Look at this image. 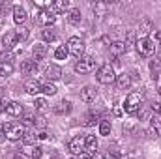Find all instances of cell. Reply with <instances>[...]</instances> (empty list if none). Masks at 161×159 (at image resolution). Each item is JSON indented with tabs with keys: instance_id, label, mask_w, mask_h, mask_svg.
<instances>
[{
	"instance_id": "33",
	"label": "cell",
	"mask_w": 161,
	"mask_h": 159,
	"mask_svg": "<svg viewBox=\"0 0 161 159\" xmlns=\"http://www.w3.org/2000/svg\"><path fill=\"white\" fill-rule=\"evenodd\" d=\"M34 107H36L38 111H45V109H47V101H45L43 97H36V101H34Z\"/></svg>"
},
{
	"instance_id": "4",
	"label": "cell",
	"mask_w": 161,
	"mask_h": 159,
	"mask_svg": "<svg viewBox=\"0 0 161 159\" xmlns=\"http://www.w3.org/2000/svg\"><path fill=\"white\" fill-rule=\"evenodd\" d=\"M68 52L73 54L75 58H82V52H84V41L80 40L79 36H71L68 40Z\"/></svg>"
},
{
	"instance_id": "47",
	"label": "cell",
	"mask_w": 161,
	"mask_h": 159,
	"mask_svg": "<svg viewBox=\"0 0 161 159\" xmlns=\"http://www.w3.org/2000/svg\"><path fill=\"white\" fill-rule=\"evenodd\" d=\"M158 92H159V96H161V86H159V88H158Z\"/></svg>"
},
{
	"instance_id": "32",
	"label": "cell",
	"mask_w": 161,
	"mask_h": 159,
	"mask_svg": "<svg viewBox=\"0 0 161 159\" xmlns=\"http://www.w3.org/2000/svg\"><path fill=\"white\" fill-rule=\"evenodd\" d=\"M17 41H25V40H28V28H25V26H21L17 32Z\"/></svg>"
},
{
	"instance_id": "35",
	"label": "cell",
	"mask_w": 161,
	"mask_h": 159,
	"mask_svg": "<svg viewBox=\"0 0 161 159\" xmlns=\"http://www.w3.org/2000/svg\"><path fill=\"white\" fill-rule=\"evenodd\" d=\"M34 125L43 129V127H47V120L43 118V116H36V122H34Z\"/></svg>"
},
{
	"instance_id": "46",
	"label": "cell",
	"mask_w": 161,
	"mask_h": 159,
	"mask_svg": "<svg viewBox=\"0 0 161 159\" xmlns=\"http://www.w3.org/2000/svg\"><path fill=\"white\" fill-rule=\"evenodd\" d=\"M2 90H4V88H2V86H0V99H2Z\"/></svg>"
},
{
	"instance_id": "34",
	"label": "cell",
	"mask_w": 161,
	"mask_h": 159,
	"mask_svg": "<svg viewBox=\"0 0 161 159\" xmlns=\"http://www.w3.org/2000/svg\"><path fill=\"white\" fill-rule=\"evenodd\" d=\"M41 154H43V148L41 146H34L32 148V159H40Z\"/></svg>"
},
{
	"instance_id": "44",
	"label": "cell",
	"mask_w": 161,
	"mask_h": 159,
	"mask_svg": "<svg viewBox=\"0 0 161 159\" xmlns=\"http://www.w3.org/2000/svg\"><path fill=\"white\" fill-rule=\"evenodd\" d=\"M92 159H105V157H103V156H101V154H97V152H96V154H94V156H92Z\"/></svg>"
},
{
	"instance_id": "27",
	"label": "cell",
	"mask_w": 161,
	"mask_h": 159,
	"mask_svg": "<svg viewBox=\"0 0 161 159\" xmlns=\"http://www.w3.org/2000/svg\"><path fill=\"white\" fill-rule=\"evenodd\" d=\"M41 92H43L45 96H54L58 90H56V86H54L53 82H47V84H41Z\"/></svg>"
},
{
	"instance_id": "29",
	"label": "cell",
	"mask_w": 161,
	"mask_h": 159,
	"mask_svg": "<svg viewBox=\"0 0 161 159\" xmlns=\"http://www.w3.org/2000/svg\"><path fill=\"white\" fill-rule=\"evenodd\" d=\"M13 58H15V54H13L11 51H4V52H0V64H11Z\"/></svg>"
},
{
	"instance_id": "36",
	"label": "cell",
	"mask_w": 161,
	"mask_h": 159,
	"mask_svg": "<svg viewBox=\"0 0 161 159\" xmlns=\"http://www.w3.org/2000/svg\"><path fill=\"white\" fill-rule=\"evenodd\" d=\"M34 122H36V118H34L32 114H25V118H23V125L26 127V125H32Z\"/></svg>"
},
{
	"instance_id": "7",
	"label": "cell",
	"mask_w": 161,
	"mask_h": 159,
	"mask_svg": "<svg viewBox=\"0 0 161 159\" xmlns=\"http://www.w3.org/2000/svg\"><path fill=\"white\" fill-rule=\"evenodd\" d=\"M54 21H56V15H54L49 8H41L40 11H38V15H36V23L43 25L45 28H47V26H51Z\"/></svg>"
},
{
	"instance_id": "48",
	"label": "cell",
	"mask_w": 161,
	"mask_h": 159,
	"mask_svg": "<svg viewBox=\"0 0 161 159\" xmlns=\"http://www.w3.org/2000/svg\"><path fill=\"white\" fill-rule=\"evenodd\" d=\"M71 159H75V157H71Z\"/></svg>"
},
{
	"instance_id": "6",
	"label": "cell",
	"mask_w": 161,
	"mask_h": 159,
	"mask_svg": "<svg viewBox=\"0 0 161 159\" xmlns=\"http://www.w3.org/2000/svg\"><path fill=\"white\" fill-rule=\"evenodd\" d=\"M94 69H96V60H94V56H82L79 62L75 64V71L80 73V75L90 73V71H94Z\"/></svg>"
},
{
	"instance_id": "3",
	"label": "cell",
	"mask_w": 161,
	"mask_h": 159,
	"mask_svg": "<svg viewBox=\"0 0 161 159\" xmlns=\"http://www.w3.org/2000/svg\"><path fill=\"white\" fill-rule=\"evenodd\" d=\"M96 79H97V82H101V84H111V82L116 80V73H114V69H113L111 64H103V66L97 69Z\"/></svg>"
},
{
	"instance_id": "18",
	"label": "cell",
	"mask_w": 161,
	"mask_h": 159,
	"mask_svg": "<svg viewBox=\"0 0 161 159\" xmlns=\"http://www.w3.org/2000/svg\"><path fill=\"white\" fill-rule=\"evenodd\" d=\"M68 6H69L68 0H56V2H53V4L49 6V9L56 15V13H60V11H68Z\"/></svg>"
},
{
	"instance_id": "8",
	"label": "cell",
	"mask_w": 161,
	"mask_h": 159,
	"mask_svg": "<svg viewBox=\"0 0 161 159\" xmlns=\"http://www.w3.org/2000/svg\"><path fill=\"white\" fill-rule=\"evenodd\" d=\"M68 148H69V152L73 154V156H79L84 152V139L82 137H73L69 142H68Z\"/></svg>"
},
{
	"instance_id": "23",
	"label": "cell",
	"mask_w": 161,
	"mask_h": 159,
	"mask_svg": "<svg viewBox=\"0 0 161 159\" xmlns=\"http://www.w3.org/2000/svg\"><path fill=\"white\" fill-rule=\"evenodd\" d=\"M125 51H127V43L125 41H113L111 43V52L113 54L118 56V54H124Z\"/></svg>"
},
{
	"instance_id": "39",
	"label": "cell",
	"mask_w": 161,
	"mask_h": 159,
	"mask_svg": "<svg viewBox=\"0 0 161 159\" xmlns=\"http://www.w3.org/2000/svg\"><path fill=\"white\" fill-rule=\"evenodd\" d=\"M77 159H92V156H90L88 152H82V154H79V156H77Z\"/></svg>"
},
{
	"instance_id": "20",
	"label": "cell",
	"mask_w": 161,
	"mask_h": 159,
	"mask_svg": "<svg viewBox=\"0 0 161 159\" xmlns=\"http://www.w3.org/2000/svg\"><path fill=\"white\" fill-rule=\"evenodd\" d=\"M66 17H68V23L69 25H79L80 23V11L77 8H71L66 11Z\"/></svg>"
},
{
	"instance_id": "25",
	"label": "cell",
	"mask_w": 161,
	"mask_h": 159,
	"mask_svg": "<svg viewBox=\"0 0 161 159\" xmlns=\"http://www.w3.org/2000/svg\"><path fill=\"white\" fill-rule=\"evenodd\" d=\"M99 135H103V137L111 135V122L109 120H101L99 122Z\"/></svg>"
},
{
	"instance_id": "38",
	"label": "cell",
	"mask_w": 161,
	"mask_h": 159,
	"mask_svg": "<svg viewBox=\"0 0 161 159\" xmlns=\"http://www.w3.org/2000/svg\"><path fill=\"white\" fill-rule=\"evenodd\" d=\"M96 120H97V116L90 114V116H88V120H86V125H94V123H96Z\"/></svg>"
},
{
	"instance_id": "22",
	"label": "cell",
	"mask_w": 161,
	"mask_h": 159,
	"mask_svg": "<svg viewBox=\"0 0 161 159\" xmlns=\"http://www.w3.org/2000/svg\"><path fill=\"white\" fill-rule=\"evenodd\" d=\"M84 150L96 154V150H97V139H96V135H88L84 139Z\"/></svg>"
},
{
	"instance_id": "10",
	"label": "cell",
	"mask_w": 161,
	"mask_h": 159,
	"mask_svg": "<svg viewBox=\"0 0 161 159\" xmlns=\"http://www.w3.org/2000/svg\"><path fill=\"white\" fill-rule=\"evenodd\" d=\"M26 19H28L26 9L23 6H13V21H15V25H25Z\"/></svg>"
},
{
	"instance_id": "17",
	"label": "cell",
	"mask_w": 161,
	"mask_h": 159,
	"mask_svg": "<svg viewBox=\"0 0 161 159\" xmlns=\"http://www.w3.org/2000/svg\"><path fill=\"white\" fill-rule=\"evenodd\" d=\"M25 92L30 94V96H38L41 92V82H38V80H28L25 84Z\"/></svg>"
},
{
	"instance_id": "28",
	"label": "cell",
	"mask_w": 161,
	"mask_h": 159,
	"mask_svg": "<svg viewBox=\"0 0 161 159\" xmlns=\"http://www.w3.org/2000/svg\"><path fill=\"white\" fill-rule=\"evenodd\" d=\"M36 140H38V135L36 133H28L26 131V135L23 137V144L25 146H32V144H36Z\"/></svg>"
},
{
	"instance_id": "40",
	"label": "cell",
	"mask_w": 161,
	"mask_h": 159,
	"mask_svg": "<svg viewBox=\"0 0 161 159\" xmlns=\"http://www.w3.org/2000/svg\"><path fill=\"white\" fill-rule=\"evenodd\" d=\"M154 36H156V41L161 45V30H154Z\"/></svg>"
},
{
	"instance_id": "12",
	"label": "cell",
	"mask_w": 161,
	"mask_h": 159,
	"mask_svg": "<svg viewBox=\"0 0 161 159\" xmlns=\"http://www.w3.org/2000/svg\"><path fill=\"white\" fill-rule=\"evenodd\" d=\"M2 45H4V51H11L17 45V34L15 32H6L2 36Z\"/></svg>"
},
{
	"instance_id": "37",
	"label": "cell",
	"mask_w": 161,
	"mask_h": 159,
	"mask_svg": "<svg viewBox=\"0 0 161 159\" xmlns=\"http://www.w3.org/2000/svg\"><path fill=\"white\" fill-rule=\"evenodd\" d=\"M9 8H11V4H9V2H0V11H2V13H6ZM11 9H13V8H11Z\"/></svg>"
},
{
	"instance_id": "13",
	"label": "cell",
	"mask_w": 161,
	"mask_h": 159,
	"mask_svg": "<svg viewBox=\"0 0 161 159\" xmlns=\"http://www.w3.org/2000/svg\"><path fill=\"white\" fill-rule=\"evenodd\" d=\"M21 73L23 75H36L38 73V64L34 60H25L21 64Z\"/></svg>"
},
{
	"instance_id": "14",
	"label": "cell",
	"mask_w": 161,
	"mask_h": 159,
	"mask_svg": "<svg viewBox=\"0 0 161 159\" xmlns=\"http://www.w3.org/2000/svg\"><path fill=\"white\" fill-rule=\"evenodd\" d=\"M45 77L49 80H58L62 77V69H60V66H56V64H51L47 69H45Z\"/></svg>"
},
{
	"instance_id": "9",
	"label": "cell",
	"mask_w": 161,
	"mask_h": 159,
	"mask_svg": "<svg viewBox=\"0 0 161 159\" xmlns=\"http://www.w3.org/2000/svg\"><path fill=\"white\" fill-rule=\"evenodd\" d=\"M6 114L8 116H13V118H17V116H21V114H25V109H23V105L21 103H17V101H9V103H6Z\"/></svg>"
},
{
	"instance_id": "41",
	"label": "cell",
	"mask_w": 161,
	"mask_h": 159,
	"mask_svg": "<svg viewBox=\"0 0 161 159\" xmlns=\"http://www.w3.org/2000/svg\"><path fill=\"white\" fill-rule=\"evenodd\" d=\"M152 109H154L156 112H159V114H161V103H154V105H152Z\"/></svg>"
},
{
	"instance_id": "2",
	"label": "cell",
	"mask_w": 161,
	"mask_h": 159,
	"mask_svg": "<svg viewBox=\"0 0 161 159\" xmlns=\"http://www.w3.org/2000/svg\"><path fill=\"white\" fill-rule=\"evenodd\" d=\"M141 107H142V97H141V94H137V92L129 94V96L125 97V101H124V111H125L127 114H137V112L141 111Z\"/></svg>"
},
{
	"instance_id": "30",
	"label": "cell",
	"mask_w": 161,
	"mask_h": 159,
	"mask_svg": "<svg viewBox=\"0 0 161 159\" xmlns=\"http://www.w3.org/2000/svg\"><path fill=\"white\" fill-rule=\"evenodd\" d=\"M13 73V64H0V77H8Z\"/></svg>"
},
{
	"instance_id": "16",
	"label": "cell",
	"mask_w": 161,
	"mask_h": 159,
	"mask_svg": "<svg viewBox=\"0 0 161 159\" xmlns=\"http://www.w3.org/2000/svg\"><path fill=\"white\" fill-rule=\"evenodd\" d=\"M32 54H34V62L38 64V62H41V60L45 58V54H47V47L41 45V43H36V45L32 47Z\"/></svg>"
},
{
	"instance_id": "21",
	"label": "cell",
	"mask_w": 161,
	"mask_h": 159,
	"mask_svg": "<svg viewBox=\"0 0 161 159\" xmlns=\"http://www.w3.org/2000/svg\"><path fill=\"white\" fill-rule=\"evenodd\" d=\"M69 111H71V103H69V101H66V99L54 105V112H56V114H60V116H64V114H68Z\"/></svg>"
},
{
	"instance_id": "11",
	"label": "cell",
	"mask_w": 161,
	"mask_h": 159,
	"mask_svg": "<svg viewBox=\"0 0 161 159\" xmlns=\"http://www.w3.org/2000/svg\"><path fill=\"white\" fill-rule=\"evenodd\" d=\"M96 97H97V92H96L94 86H84V88L80 90V99H82L84 103H94Z\"/></svg>"
},
{
	"instance_id": "1",
	"label": "cell",
	"mask_w": 161,
	"mask_h": 159,
	"mask_svg": "<svg viewBox=\"0 0 161 159\" xmlns=\"http://www.w3.org/2000/svg\"><path fill=\"white\" fill-rule=\"evenodd\" d=\"M2 129H4V133H6V139L11 140V142L23 140V137L26 135V127H25L23 123H17V122H8Z\"/></svg>"
},
{
	"instance_id": "19",
	"label": "cell",
	"mask_w": 161,
	"mask_h": 159,
	"mask_svg": "<svg viewBox=\"0 0 161 159\" xmlns=\"http://www.w3.org/2000/svg\"><path fill=\"white\" fill-rule=\"evenodd\" d=\"M116 84H118L120 90H127V88L131 86V75H129V73H120V75L116 77Z\"/></svg>"
},
{
	"instance_id": "45",
	"label": "cell",
	"mask_w": 161,
	"mask_h": 159,
	"mask_svg": "<svg viewBox=\"0 0 161 159\" xmlns=\"http://www.w3.org/2000/svg\"><path fill=\"white\" fill-rule=\"evenodd\" d=\"M13 159H26V157H25L23 154H17V156H15V157H13Z\"/></svg>"
},
{
	"instance_id": "42",
	"label": "cell",
	"mask_w": 161,
	"mask_h": 159,
	"mask_svg": "<svg viewBox=\"0 0 161 159\" xmlns=\"http://www.w3.org/2000/svg\"><path fill=\"white\" fill-rule=\"evenodd\" d=\"M38 139H40V140H45V139H49V135H47L45 131H41L40 135H38Z\"/></svg>"
},
{
	"instance_id": "24",
	"label": "cell",
	"mask_w": 161,
	"mask_h": 159,
	"mask_svg": "<svg viewBox=\"0 0 161 159\" xmlns=\"http://www.w3.org/2000/svg\"><path fill=\"white\" fill-rule=\"evenodd\" d=\"M41 38H43V41H54L56 40V32H54V28H51V26L43 28V30H41Z\"/></svg>"
},
{
	"instance_id": "15",
	"label": "cell",
	"mask_w": 161,
	"mask_h": 159,
	"mask_svg": "<svg viewBox=\"0 0 161 159\" xmlns=\"http://www.w3.org/2000/svg\"><path fill=\"white\" fill-rule=\"evenodd\" d=\"M150 32H154V23H152L150 19L141 21V25H139V36H141V38H148Z\"/></svg>"
},
{
	"instance_id": "43",
	"label": "cell",
	"mask_w": 161,
	"mask_h": 159,
	"mask_svg": "<svg viewBox=\"0 0 161 159\" xmlns=\"http://www.w3.org/2000/svg\"><path fill=\"white\" fill-rule=\"evenodd\" d=\"M4 140H6V133H4V129L0 127V144H2Z\"/></svg>"
},
{
	"instance_id": "26",
	"label": "cell",
	"mask_w": 161,
	"mask_h": 159,
	"mask_svg": "<svg viewBox=\"0 0 161 159\" xmlns=\"http://www.w3.org/2000/svg\"><path fill=\"white\" fill-rule=\"evenodd\" d=\"M68 54H69V52H68V47H66V45H60V47H56V51H54V58H56V60H66Z\"/></svg>"
},
{
	"instance_id": "31",
	"label": "cell",
	"mask_w": 161,
	"mask_h": 159,
	"mask_svg": "<svg viewBox=\"0 0 161 159\" xmlns=\"http://www.w3.org/2000/svg\"><path fill=\"white\" fill-rule=\"evenodd\" d=\"M150 123H152V129L156 131V135H161V118L152 116V118H150Z\"/></svg>"
},
{
	"instance_id": "5",
	"label": "cell",
	"mask_w": 161,
	"mask_h": 159,
	"mask_svg": "<svg viewBox=\"0 0 161 159\" xmlns=\"http://www.w3.org/2000/svg\"><path fill=\"white\" fill-rule=\"evenodd\" d=\"M135 47H137V52L141 56H152L154 51H156V45H154V41L150 38H139L137 43H135Z\"/></svg>"
}]
</instances>
